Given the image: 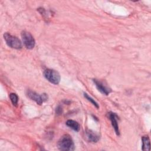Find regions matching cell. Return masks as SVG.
Returning a JSON list of instances; mask_svg holds the SVG:
<instances>
[{"mask_svg":"<svg viewBox=\"0 0 151 151\" xmlns=\"http://www.w3.org/2000/svg\"><path fill=\"white\" fill-rule=\"evenodd\" d=\"M57 146L60 150L71 151L74 150V144L71 137L65 134L62 136L59 139Z\"/></svg>","mask_w":151,"mask_h":151,"instance_id":"obj_1","label":"cell"},{"mask_svg":"<svg viewBox=\"0 0 151 151\" xmlns=\"http://www.w3.org/2000/svg\"><path fill=\"white\" fill-rule=\"evenodd\" d=\"M44 76L48 81L54 84H58L60 81V74L52 69L45 70L44 71Z\"/></svg>","mask_w":151,"mask_h":151,"instance_id":"obj_3","label":"cell"},{"mask_svg":"<svg viewBox=\"0 0 151 151\" xmlns=\"http://www.w3.org/2000/svg\"><path fill=\"white\" fill-rule=\"evenodd\" d=\"M21 38L24 46L27 49H32L35 44L33 36L28 31H23L21 32Z\"/></svg>","mask_w":151,"mask_h":151,"instance_id":"obj_4","label":"cell"},{"mask_svg":"<svg viewBox=\"0 0 151 151\" xmlns=\"http://www.w3.org/2000/svg\"><path fill=\"white\" fill-rule=\"evenodd\" d=\"M84 97H86V99L87 100H88L89 101H90L96 108L98 109V108L99 107V104H98L93 99H92L90 96H89L87 93H84Z\"/></svg>","mask_w":151,"mask_h":151,"instance_id":"obj_12","label":"cell"},{"mask_svg":"<svg viewBox=\"0 0 151 151\" xmlns=\"http://www.w3.org/2000/svg\"><path fill=\"white\" fill-rule=\"evenodd\" d=\"M142 148L143 150H150V139L148 136H144L142 138Z\"/></svg>","mask_w":151,"mask_h":151,"instance_id":"obj_10","label":"cell"},{"mask_svg":"<svg viewBox=\"0 0 151 151\" xmlns=\"http://www.w3.org/2000/svg\"><path fill=\"white\" fill-rule=\"evenodd\" d=\"M65 124L67 126H68L69 127H70L71 129H72L73 130H74L76 132H78L80 130V124L77 122H76L74 120H68L66 122Z\"/></svg>","mask_w":151,"mask_h":151,"instance_id":"obj_9","label":"cell"},{"mask_svg":"<svg viewBox=\"0 0 151 151\" xmlns=\"http://www.w3.org/2000/svg\"><path fill=\"white\" fill-rule=\"evenodd\" d=\"M26 95L28 98L35 101L37 104L41 105L44 101L42 95H39L36 92L33 91L32 90H27L26 91Z\"/></svg>","mask_w":151,"mask_h":151,"instance_id":"obj_5","label":"cell"},{"mask_svg":"<svg viewBox=\"0 0 151 151\" xmlns=\"http://www.w3.org/2000/svg\"><path fill=\"white\" fill-rule=\"evenodd\" d=\"M93 82L96 88L102 94L104 95H108L111 91V90L110 88H109L107 86H106L104 84H103V82L96 79H93Z\"/></svg>","mask_w":151,"mask_h":151,"instance_id":"obj_6","label":"cell"},{"mask_svg":"<svg viewBox=\"0 0 151 151\" xmlns=\"http://www.w3.org/2000/svg\"><path fill=\"white\" fill-rule=\"evenodd\" d=\"M62 113V108L61 106H58L56 108V114H61Z\"/></svg>","mask_w":151,"mask_h":151,"instance_id":"obj_13","label":"cell"},{"mask_svg":"<svg viewBox=\"0 0 151 151\" xmlns=\"http://www.w3.org/2000/svg\"><path fill=\"white\" fill-rule=\"evenodd\" d=\"M86 136L88 141L93 143H96L100 139V136L97 133L90 130H87L86 131Z\"/></svg>","mask_w":151,"mask_h":151,"instance_id":"obj_8","label":"cell"},{"mask_svg":"<svg viewBox=\"0 0 151 151\" xmlns=\"http://www.w3.org/2000/svg\"><path fill=\"white\" fill-rule=\"evenodd\" d=\"M4 38L6 44L9 47L17 50L22 48V43L17 37L14 36L8 32H5L4 34Z\"/></svg>","mask_w":151,"mask_h":151,"instance_id":"obj_2","label":"cell"},{"mask_svg":"<svg viewBox=\"0 0 151 151\" xmlns=\"http://www.w3.org/2000/svg\"><path fill=\"white\" fill-rule=\"evenodd\" d=\"M9 98H10V100H11L12 103L13 104V105L15 106H17V104H18V96L15 93H12L9 94Z\"/></svg>","mask_w":151,"mask_h":151,"instance_id":"obj_11","label":"cell"},{"mask_svg":"<svg viewBox=\"0 0 151 151\" xmlns=\"http://www.w3.org/2000/svg\"><path fill=\"white\" fill-rule=\"evenodd\" d=\"M107 116L110 120L111 121L112 126L113 127L114 131L116 133L117 135H120V132H119V124L117 122V119L118 117L116 115V113H113V112H109L107 113Z\"/></svg>","mask_w":151,"mask_h":151,"instance_id":"obj_7","label":"cell"}]
</instances>
